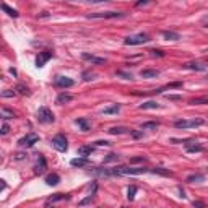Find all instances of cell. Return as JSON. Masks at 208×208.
Returning a JSON list of instances; mask_svg holds the SVG:
<instances>
[{
    "label": "cell",
    "instance_id": "1",
    "mask_svg": "<svg viewBox=\"0 0 208 208\" xmlns=\"http://www.w3.org/2000/svg\"><path fill=\"white\" fill-rule=\"evenodd\" d=\"M150 169L146 168H129V166H117V168L109 169V176H138L145 174Z\"/></svg>",
    "mask_w": 208,
    "mask_h": 208
},
{
    "label": "cell",
    "instance_id": "2",
    "mask_svg": "<svg viewBox=\"0 0 208 208\" xmlns=\"http://www.w3.org/2000/svg\"><path fill=\"white\" fill-rule=\"evenodd\" d=\"M150 41V36L145 33H138V34H133V36H129L125 37L124 44L125 46H140V44H146Z\"/></svg>",
    "mask_w": 208,
    "mask_h": 208
},
{
    "label": "cell",
    "instance_id": "3",
    "mask_svg": "<svg viewBox=\"0 0 208 208\" xmlns=\"http://www.w3.org/2000/svg\"><path fill=\"white\" fill-rule=\"evenodd\" d=\"M51 145H52V148L54 150H57V151H60V153H65V151L68 150V143H67V138L64 137L62 133H59V135H55L54 138L51 140Z\"/></svg>",
    "mask_w": 208,
    "mask_h": 208
},
{
    "label": "cell",
    "instance_id": "4",
    "mask_svg": "<svg viewBox=\"0 0 208 208\" xmlns=\"http://www.w3.org/2000/svg\"><path fill=\"white\" fill-rule=\"evenodd\" d=\"M37 120L41 124H51L55 120V117L49 107H39V111H37Z\"/></svg>",
    "mask_w": 208,
    "mask_h": 208
},
{
    "label": "cell",
    "instance_id": "5",
    "mask_svg": "<svg viewBox=\"0 0 208 208\" xmlns=\"http://www.w3.org/2000/svg\"><path fill=\"white\" fill-rule=\"evenodd\" d=\"M203 120L202 119H193V120H176L174 127L176 129H189V127H200L203 125Z\"/></svg>",
    "mask_w": 208,
    "mask_h": 208
},
{
    "label": "cell",
    "instance_id": "6",
    "mask_svg": "<svg viewBox=\"0 0 208 208\" xmlns=\"http://www.w3.org/2000/svg\"><path fill=\"white\" fill-rule=\"evenodd\" d=\"M125 16L124 12H104V13H89L88 18H122Z\"/></svg>",
    "mask_w": 208,
    "mask_h": 208
},
{
    "label": "cell",
    "instance_id": "7",
    "mask_svg": "<svg viewBox=\"0 0 208 208\" xmlns=\"http://www.w3.org/2000/svg\"><path fill=\"white\" fill-rule=\"evenodd\" d=\"M37 141H39V135H36V133H28L26 137L20 138L18 145H20V146H33L34 143H37Z\"/></svg>",
    "mask_w": 208,
    "mask_h": 208
},
{
    "label": "cell",
    "instance_id": "8",
    "mask_svg": "<svg viewBox=\"0 0 208 208\" xmlns=\"http://www.w3.org/2000/svg\"><path fill=\"white\" fill-rule=\"evenodd\" d=\"M51 59H52V52H51V51L39 52V55L36 57V67H37V68L44 67V65H46V62L51 60Z\"/></svg>",
    "mask_w": 208,
    "mask_h": 208
},
{
    "label": "cell",
    "instance_id": "9",
    "mask_svg": "<svg viewBox=\"0 0 208 208\" xmlns=\"http://www.w3.org/2000/svg\"><path fill=\"white\" fill-rule=\"evenodd\" d=\"M54 85L59 86V88H70V86L75 85V81L72 78H68V77H55Z\"/></svg>",
    "mask_w": 208,
    "mask_h": 208
},
{
    "label": "cell",
    "instance_id": "10",
    "mask_svg": "<svg viewBox=\"0 0 208 208\" xmlns=\"http://www.w3.org/2000/svg\"><path fill=\"white\" fill-rule=\"evenodd\" d=\"M81 57H83V60L91 62L93 65H104V64H106V59H103V57H96V55H91V54H88V52H83Z\"/></svg>",
    "mask_w": 208,
    "mask_h": 208
},
{
    "label": "cell",
    "instance_id": "11",
    "mask_svg": "<svg viewBox=\"0 0 208 208\" xmlns=\"http://www.w3.org/2000/svg\"><path fill=\"white\" fill-rule=\"evenodd\" d=\"M184 68H189V70H195V72H205L207 65L202 64V62H187V64L182 65Z\"/></svg>",
    "mask_w": 208,
    "mask_h": 208
},
{
    "label": "cell",
    "instance_id": "12",
    "mask_svg": "<svg viewBox=\"0 0 208 208\" xmlns=\"http://www.w3.org/2000/svg\"><path fill=\"white\" fill-rule=\"evenodd\" d=\"M47 169V163H46V158L39 155V159H37V164L34 166V172L36 174H42L44 171Z\"/></svg>",
    "mask_w": 208,
    "mask_h": 208
},
{
    "label": "cell",
    "instance_id": "13",
    "mask_svg": "<svg viewBox=\"0 0 208 208\" xmlns=\"http://www.w3.org/2000/svg\"><path fill=\"white\" fill-rule=\"evenodd\" d=\"M89 172H91L93 176H98V177H111L109 169H106V168H93Z\"/></svg>",
    "mask_w": 208,
    "mask_h": 208
},
{
    "label": "cell",
    "instance_id": "14",
    "mask_svg": "<svg viewBox=\"0 0 208 208\" xmlns=\"http://www.w3.org/2000/svg\"><path fill=\"white\" fill-rule=\"evenodd\" d=\"M70 164L73 166V168H85V166L89 164V161L86 158H81V156H80V158H73V159H72Z\"/></svg>",
    "mask_w": 208,
    "mask_h": 208
},
{
    "label": "cell",
    "instance_id": "15",
    "mask_svg": "<svg viewBox=\"0 0 208 208\" xmlns=\"http://www.w3.org/2000/svg\"><path fill=\"white\" fill-rule=\"evenodd\" d=\"M163 37H164V39H168V41H179L181 39V34L179 33H176V31H163Z\"/></svg>",
    "mask_w": 208,
    "mask_h": 208
},
{
    "label": "cell",
    "instance_id": "16",
    "mask_svg": "<svg viewBox=\"0 0 208 208\" xmlns=\"http://www.w3.org/2000/svg\"><path fill=\"white\" fill-rule=\"evenodd\" d=\"M159 75L158 70H151V68H145V70L140 72V77L141 78H156Z\"/></svg>",
    "mask_w": 208,
    "mask_h": 208
},
{
    "label": "cell",
    "instance_id": "17",
    "mask_svg": "<svg viewBox=\"0 0 208 208\" xmlns=\"http://www.w3.org/2000/svg\"><path fill=\"white\" fill-rule=\"evenodd\" d=\"M59 182H60V176L55 174V172H52V174L46 176V184H47V185H57Z\"/></svg>",
    "mask_w": 208,
    "mask_h": 208
},
{
    "label": "cell",
    "instance_id": "18",
    "mask_svg": "<svg viewBox=\"0 0 208 208\" xmlns=\"http://www.w3.org/2000/svg\"><path fill=\"white\" fill-rule=\"evenodd\" d=\"M0 8H2L3 12L7 13V15L13 16V18H18V16H20V13L16 12L15 8H12V7H8V5H7V3H2V5H0Z\"/></svg>",
    "mask_w": 208,
    "mask_h": 208
},
{
    "label": "cell",
    "instance_id": "19",
    "mask_svg": "<svg viewBox=\"0 0 208 208\" xmlns=\"http://www.w3.org/2000/svg\"><path fill=\"white\" fill-rule=\"evenodd\" d=\"M72 99H73V96L67 94V93H60V94L57 96V104H67V103H70Z\"/></svg>",
    "mask_w": 208,
    "mask_h": 208
},
{
    "label": "cell",
    "instance_id": "20",
    "mask_svg": "<svg viewBox=\"0 0 208 208\" xmlns=\"http://www.w3.org/2000/svg\"><path fill=\"white\" fill-rule=\"evenodd\" d=\"M159 107V104L156 103V101H148V103H143V104H140L138 106V109H141V111H146V109H158Z\"/></svg>",
    "mask_w": 208,
    "mask_h": 208
},
{
    "label": "cell",
    "instance_id": "21",
    "mask_svg": "<svg viewBox=\"0 0 208 208\" xmlns=\"http://www.w3.org/2000/svg\"><path fill=\"white\" fill-rule=\"evenodd\" d=\"M70 197L68 195H64V193H54L52 197H49L47 203H54V202H60V200H68Z\"/></svg>",
    "mask_w": 208,
    "mask_h": 208
},
{
    "label": "cell",
    "instance_id": "22",
    "mask_svg": "<svg viewBox=\"0 0 208 208\" xmlns=\"http://www.w3.org/2000/svg\"><path fill=\"white\" fill-rule=\"evenodd\" d=\"M130 129H127V127H112V129H109V133L111 135H122V133H129Z\"/></svg>",
    "mask_w": 208,
    "mask_h": 208
},
{
    "label": "cell",
    "instance_id": "23",
    "mask_svg": "<svg viewBox=\"0 0 208 208\" xmlns=\"http://www.w3.org/2000/svg\"><path fill=\"white\" fill-rule=\"evenodd\" d=\"M203 179H205V176L203 174H192V176H189V177L185 179V182H189V184H193V182H202Z\"/></svg>",
    "mask_w": 208,
    "mask_h": 208
},
{
    "label": "cell",
    "instance_id": "24",
    "mask_svg": "<svg viewBox=\"0 0 208 208\" xmlns=\"http://www.w3.org/2000/svg\"><path fill=\"white\" fill-rule=\"evenodd\" d=\"M185 150L189 151V153H202L205 148H203L202 145H185Z\"/></svg>",
    "mask_w": 208,
    "mask_h": 208
},
{
    "label": "cell",
    "instance_id": "25",
    "mask_svg": "<svg viewBox=\"0 0 208 208\" xmlns=\"http://www.w3.org/2000/svg\"><path fill=\"white\" fill-rule=\"evenodd\" d=\"M91 151H93V148L91 146H86V145H85V146H80L78 148L77 153H78V156H81V158H86V156L91 155Z\"/></svg>",
    "mask_w": 208,
    "mask_h": 208
},
{
    "label": "cell",
    "instance_id": "26",
    "mask_svg": "<svg viewBox=\"0 0 208 208\" xmlns=\"http://www.w3.org/2000/svg\"><path fill=\"white\" fill-rule=\"evenodd\" d=\"M75 124H77L83 132H88L89 130V122L86 119H77V120H75Z\"/></svg>",
    "mask_w": 208,
    "mask_h": 208
},
{
    "label": "cell",
    "instance_id": "27",
    "mask_svg": "<svg viewBox=\"0 0 208 208\" xmlns=\"http://www.w3.org/2000/svg\"><path fill=\"white\" fill-rule=\"evenodd\" d=\"M159 127V124L158 122H143L140 125V129L141 130H156Z\"/></svg>",
    "mask_w": 208,
    "mask_h": 208
},
{
    "label": "cell",
    "instance_id": "28",
    "mask_svg": "<svg viewBox=\"0 0 208 208\" xmlns=\"http://www.w3.org/2000/svg\"><path fill=\"white\" fill-rule=\"evenodd\" d=\"M120 111V106L119 104H114V106H109V107H104V109L101 111L103 114H117Z\"/></svg>",
    "mask_w": 208,
    "mask_h": 208
},
{
    "label": "cell",
    "instance_id": "29",
    "mask_svg": "<svg viewBox=\"0 0 208 208\" xmlns=\"http://www.w3.org/2000/svg\"><path fill=\"white\" fill-rule=\"evenodd\" d=\"M153 174H159V176H164V177H168V176H171V172H169V169H164V168H153L150 169Z\"/></svg>",
    "mask_w": 208,
    "mask_h": 208
},
{
    "label": "cell",
    "instance_id": "30",
    "mask_svg": "<svg viewBox=\"0 0 208 208\" xmlns=\"http://www.w3.org/2000/svg\"><path fill=\"white\" fill-rule=\"evenodd\" d=\"M15 91H18L20 94H25V96H29V94H31L29 88H28V86H25V85H16Z\"/></svg>",
    "mask_w": 208,
    "mask_h": 208
},
{
    "label": "cell",
    "instance_id": "31",
    "mask_svg": "<svg viewBox=\"0 0 208 208\" xmlns=\"http://www.w3.org/2000/svg\"><path fill=\"white\" fill-rule=\"evenodd\" d=\"M119 158H120V156L117 153H109L106 158H104L103 163H104V164H107V163H114V161H119Z\"/></svg>",
    "mask_w": 208,
    "mask_h": 208
},
{
    "label": "cell",
    "instance_id": "32",
    "mask_svg": "<svg viewBox=\"0 0 208 208\" xmlns=\"http://www.w3.org/2000/svg\"><path fill=\"white\" fill-rule=\"evenodd\" d=\"M137 185H130L129 187V192H127V198L129 200H133L135 198V193H137Z\"/></svg>",
    "mask_w": 208,
    "mask_h": 208
},
{
    "label": "cell",
    "instance_id": "33",
    "mask_svg": "<svg viewBox=\"0 0 208 208\" xmlns=\"http://www.w3.org/2000/svg\"><path fill=\"white\" fill-rule=\"evenodd\" d=\"M130 137L133 140H140V138H143V130H130Z\"/></svg>",
    "mask_w": 208,
    "mask_h": 208
},
{
    "label": "cell",
    "instance_id": "34",
    "mask_svg": "<svg viewBox=\"0 0 208 208\" xmlns=\"http://www.w3.org/2000/svg\"><path fill=\"white\" fill-rule=\"evenodd\" d=\"M0 117H2V119H13V117H15V114H13L12 111L5 109V111H0Z\"/></svg>",
    "mask_w": 208,
    "mask_h": 208
},
{
    "label": "cell",
    "instance_id": "35",
    "mask_svg": "<svg viewBox=\"0 0 208 208\" xmlns=\"http://www.w3.org/2000/svg\"><path fill=\"white\" fill-rule=\"evenodd\" d=\"M91 202H93V195L89 193L86 198H83L81 202H78V207H85V205H88V203H91Z\"/></svg>",
    "mask_w": 208,
    "mask_h": 208
},
{
    "label": "cell",
    "instance_id": "36",
    "mask_svg": "<svg viewBox=\"0 0 208 208\" xmlns=\"http://www.w3.org/2000/svg\"><path fill=\"white\" fill-rule=\"evenodd\" d=\"M15 94H16V93L12 91V89H7V91L0 93V96H2V98H15Z\"/></svg>",
    "mask_w": 208,
    "mask_h": 208
},
{
    "label": "cell",
    "instance_id": "37",
    "mask_svg": "<svg viewBox=\"0 0 208 208\" xmlns=\"http://www.w3.org/2000/svg\"><path fill=\"white\" fill-rule=\"evenodd\" d=\"M117 77H122L124 80H132V78H133V75H132V73H127V72L119 70V72H117Z\"/></svg>",
    "mask_w": 208,
    "mask_h": 208
},
{
    "label": "cell",
    "instance_id": "38",
    "mask_svg": "<svg viewBox=\"0 0 208 208\" xmlns=\"http://www.w3.org/2000/svg\"><path fill=\"white\" fill-rule=\"evenodd\" d=\"M94 77H96V73H93V72H85V73H83V80H85V81L94 80Z\"/></svg>",
    "mask_w": 208,
    "mask_h": 208
},
{
    "label": "cell",
    "instance_id": "39",
    "mask_svg": "<svg viewBox=\"0 0 208 208\" xmlns=\"http://www.w3.org/2000/svg\"><path fill=\"white\" fill-rule=\"evenodd\" d=\"M208 103V98H205V96H203V98H197V99H192V101H190V104H207Z\"/></svg>",
    "mask_w": 208,
    "mask_h": 208
},
{
    "label": "cell",
    "instance_id": "40",
    "mask_svg": "<svg viewBox=\"0 0 208 208\" xmlns=\"http://www.w3.org/2000/svg\"><path fill=\"white\" fill-rule=\"evenodd\" d=\"M146 161V158H143V156H135V158L130 159V164H135V163H145Z\"/></svg>",
    "mask_w": 208,
    "mask_h": 208
},
{
    "label": "cell",
    "instance_id": "41",
    "mask_svg": "<svg viewBox=\"0 0 208 208\" xmlns=\"http://www.w3.org/2000/svg\"><path fill=\"white\" fill-rule=\"evenodd\" d=\"M193 208H205V203L203 202H200V200H193Z\"/></svg>",
    "mask_w": 208,
    "mask_h": 208
},
{
    "label": "cell",
    "instance_id": "42",
    "mask_svg": "<svg viewBox=\"0 0 208 208\" xmlns=\"http://www.w3.org/2000/svg\"><path fill=\"white\" fill-rule=\"evenodd\" d=\"M150 52H151V55H155V57H164V52H163V51L153 49V51H150Z\"/></svg>",
    "mask_w": 208,
    "mask_h": 208
},
{
    "label": "cell",
    "instance_id": "43",
    "mask_svg": "<svg viewBox=\"0 0 208 208\" xmlns=\"http://www.w3.org/2000/svg\"><path fill=\"white\" fill-rule=\"evenodd\" d=\"M8 132H10V127L7 125V124H5V125H3L2 129H0V135H7V133H8Z\"/></svg>",
    "mask_w": 208,
    "mask_h": 208
},
{
    "label": "cell",
    "instance_id": "44",
    "mask_svg": "<svg viewBox=\"0 0 208 208\" xmlns=\"http://www.w3.org/2000/svg\"><path fill=\"white\" fill-rule=\"evenodd\" d=\"M96 145H98V146H109V141H106V140H99V141H96Z\"/></svg>",
    "mask_w": 208,
    "mask_h": 208
},
{
    "label": "cell",
    "instance_id": "45",
    "mask_svg": "<svg viewBox=\"0 0 208 208\" xmlns=\"http://www.w3.org/2000/svg\"><path fill=\"white\" fill-rule=\"evenodd\" d=\"M168 99H172V101H179V99H181V96H177V94H172V96H168Z\"/></svg>",
    "mask_w": 208,
    "mask_h": 208
},
{
    "label": "cell",
    "instance_id": "46",
    "mask_svg": "<svg viewBox=\"0 0 208 208\" xmlns=\"http://www.w3.org/2000/svg\"><path fill=\"white\" fill-rule=\"evenodd\" d=\"M25 158H26L25 153H18V155H16V159H18V161H21V159H25Z\"/></svg>",
    "mask_w": 208,
    "mask_h": 208
},
{
    "label": "cell",
    "instance_id": "47",
    "mask_svg": "<svg viewBox=\"0 0 208 208\" xmlns=\"http://www.w3.org/2000/svg\"><path fill=\"white\" fill-rule=\"evenodd\" d=\"M7 187V184H5V181H2V179H0V190H3Z\"/></svg>",
    "mask_w": 208,
    "mask_h": 208
},
{
    "label": "cell",
    "instance_id": "48",
    "mask_svg": "<svg viewBox=\"0 0 208 208\" xmlns=\"http://www.w3.org/2000/svg\"><path fill=\"white\" fill-rule=\"evenodd\" d=\"M179 193H181V197H182V198H185V192L182 190V187H179Z\"/></svg>",
    "mask_w": 208,
    "mask_h": 208
},
{
    "label": "cell",
    "instance_id": "49",
    "mask_svg": "<svg viewBox=\"0 0 208 208\" xmlns=\"http://www.w3.org/2000/svg\"><path fill=\"white\" fill-rule=\"evenodd\" d=\"M146 3H148V2H146V0H143V2H138V3H137V7H141V5H146Z\"/></svg>",
    "mask_w": 208,
    "mask_h": 208
},
{
    "label": "cell",
    "instance_id": "50",
    "mask_svg": "<svg viewBox=\"0 0 208 208\" xmlns=\"http://www.w3.org/2000/svg\"><path fill=\"white\" fill-rule=\"evenodd\" d=\"M10 73H12L13 77H16V70H15V68H10Z\"/></svg>",
    "mask_w": 208,
    "mask_h": 208
}]
</instances>
